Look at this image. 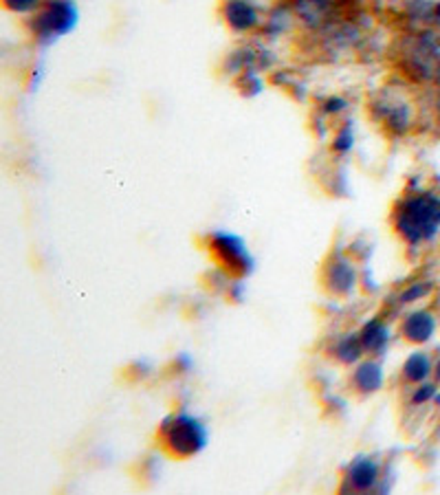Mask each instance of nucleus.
Segmentation results:
<instances>
[{"label":"nucleus","instance_id":"6e6552de","mask_svg":"<svg viewBox=\"0 0 440 495\" xmlns=\"http://www.w3.org/2000/svg\"><path fill=\"white\" fill-rule=\"evenodd\" d=\"M436 333V317L429 310H414L400 324V337L414 346H423Z\"/></svg>","mask_w":440,"mask_h":495},{"label":"nucleus","instance_id":"9b49d317","mask_svg":"<svg viewBox=\"0 0 440 495\" xmlns=\"http://www.w3.org/2000/svg\"><path fill=\"white\" fill-rule=\"evenodd\" d=\"M328 355L337 361L339 365H357L364 359V346H361L359 333H344L333 341L328 348Z\"/></svg>","mask_w":440,"mask_h":495},{"label":"nucleus","instance_id":"f3484780","mask_svg":"<svg viewBox=\"0 0 440 495\" xmlns=\"http://www.w3.org/2000/svg\"><path fill=\"white\" fill-rule=\"evenodd\" d=\"M434 373H436V379H438V383H440V361L436 364V368H434Z\"/></svg>","mask_w":440,"mask_h":495},{"label":"nucleus","instance_id":"f257e3e1","mask_svg":"<svg viewBox=\"0 0 440 495\" xmlns=\"http://www.w3.org/2000/svg\"><path fill=\"white\" fill-rule=\"evenodd\" d=\"M394 231L409 247L432 242L440 234V194L429 190L400 198L392 214Z\"/></svg>","mask_w":440,"mask_h":495},{"label":"nucleus","instance_id":"dca6fc26","mask_svg":"<svg viewBox=\"0 0 440 495\" xmlns=\"http://www.w3.org/2000/svg\"><path fill=\"white\" fill-rule=\"evenodd\" d=\"M350 148H353V132H350L348 128H344V130L335 137V150L348 152Z\"/></svg>","mask_w":440,"mask_h":495},{"label":"nucleus","instance_id":"9d476101","mask_svg":"<svg viewBox=\"0 0 440 495\" xmlns=\"http://www.w3.org/2000/svg\"><path fill=\"white\" fill-rule=\"evenodd\" d=\"M225 20L234 32H251V29L258 27L260 16L256 12L254 4L249 0H227L225 3Z\"/></svg>","mask_w":440,"mask_h":495},{"label":"nucleus","instance_id":"1a4fd4ad","mask_svg":"<svg viewBox=\"0 0 440 495\" xmlns=\"http://www.w3.org/2000/svg\"><path fill=\"white\" fill-rule=\"evenodd\" d=\"M359 339H361V346H364L365 355L381 356L385 355V350H388L392 335H390V326L385 324L381 317H374V320L365 321L364 328L359 330Z\"/></svg>","mask_w":440,"mask_h":495},{"label":"nucleus","instance_id":"f03ea898","mask_svg":"<svg viewBox=\"0 0 440 495\" xmlns=\"http://www.w3.org/2000/svg\"><path fill=\"white\" fill-rule=\"evenodd\" d=\"M210 432L199 416L187 412H175L157 429V445L166 455L175 460H190L207 447Z\"/></svg>","mask_w":440,"mask_h":495},{"label":"nucleus","instance_id":"4468645a","mask_svg":"<svg viewBox=\"0 0 440 495\" xmlns=\"http://www.w3.org/2000/svg\"><path fill=\"white\" fill-rule=\"evenodd\" d=\"M436 396V385L434 383H418V388H414L412 403L414 405H425Z\"/></svg>","mask_w":440,"mask_h":495},{"label":"nucleus","instance_id":"7ed1b4c3","mask_svg":"<svg viewBox=\"0 0 440 495\" xmlns=\"http://www.w3.org/2000/svg\"><path fill=\"white\" fill-rule=\"evenodd\" d=\"M210 254L214 256L216 265L231 277H247L254 269V260H251L249 251H247L245 242L234 234H214L210 238Z\"/></svg>","mask_w":440,"mask_h":495},{"label":"nucleus","instance_id":"f8f14e48","mask_svg":"<svg viewBox=\"0 0 440 495\" xmlns=\"http://www.w3.org/2000/svg\"><path fill=\"white\" fill-rule=\"evenodd\" d=\"M434 373V365H432V359H429L427 353H412L405 359L403 368H400V374H403V379L408 381V383L412 385H418V383H425L427 381V376Z\"/></svg>","mask_w":440,"mask_h":495},{"label":"nucleus","instance_id":"39448f33","mask_svg":"<svg viewBox=\"0 0 440 495\" xmlns=\"http://www.w3.org/2000/svg\"><path fill=\"white\" fill-rule=\"evenodd\" d=\"M381 464L373 455H357L341 473V493H368L379 487Z\"/></svg>","mask_w":440,"mask_h":495},{"label":"nucleus","instance_id":"ddd939ff","mask_svg":"<svg viewBox=\"0 0 440 495\" xmlns=\"http://www.w3.org/2000/svg\"><path fill=\"white\" fill-rule=\"evenodd\" d=\"M429 291H432V284H429V282H414V284H409L408 289L400 293L399 300H400V304H412V302L423 300Z\"/></svg>","mask_w":440,"mask_h":495},{"label":"nucleus","instance_id":"423d86ee","mask_svg":"<svg viewBox=\"0 0 440 495\" xmlns=\"http://www.w3.org/2000/svg\"><path fill=\"white\" fill-rule=\"evenodd\" d=\"M73 24H76V9H73V4L64 3V0H56V3H49L38 14L36 20H33V32H36L38 38L53 40L71 32Z\"/></svg>","mask_w":440,"mask_h":495},{"label":"nucleus","instance_id":"2eb2a0df","mask_svg":"<svg viewBox=\"0 0 440 495\" xmlns=\"http://www.w3.org/2000/svg\"><path fill=\"white\" fill-rule=\"evenodd\" d=\"M4 7L12 9V12L16 14H27L31 12V9H36L38 4H40V0H3Z\"/></svg>","mask_w":440,"mask_h":495},{"label":"nucleus","instance_id":"20e7f679","mask_svg":"<svg viewBox=\"0 0 440 495\" xmlns=\"http://www.w3.org/2000/svg\"><path fill=\"white\" fill-rule=\"evenodd\" d=\"M357 282L359 275L355 262L341 251H333L321 266V286L333 297H348Z\"/></svg>","mask_w":440,"mask_h":495},{"label":"nucleus","instance_id":"0eeeda50","mask_svg":"<svg viewBox=\"0 0 440 495\" xmlns=\"http://www.w3.org/2000/svg\"><path fill=\"white\" fill-rule=\"evenodd\" d=\"M385 383V370L374 356L370 359H361L357 365H353V374H350V390L355 394L365 399V396L377 394Z\"/></svg>","mask_w":440,"mask_h":495}]
</instances>
